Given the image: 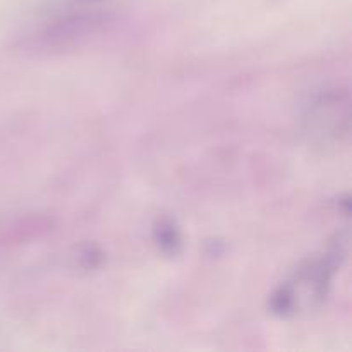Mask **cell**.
Listing matches in <instances>:
<instances>
[{
    "label": "cell",
    "instance_id": "obj_2",
    "mask_svg": "<svg viewBox=\"0 0 352 352\" xmlns=\"http://www.w3.org/2000/svg\"><path fill=\"white\" fill-rule=\"evenodd\" d=\"M311 124L318 136L325 140H339L349 131V98L344 93H330L323 96L311 112Z\"/></svg>",
    "mask_w": 352,
    "mask_h": 352
},
{
    "label": "cell",
    "instance_id": "obj_1",
    "mask_svg": "<svg viewBox=\"0 0 352 352\" xmlns=\"http://www.w3.org/2000/svg\"><path fill=\"white\" fill-rule=\"evenodd\" d=\"M105 19L98 14H72L58 17L30 38V50H36L38 54L64 52L98 33Z\"/></svg>",
    "mask_w": 352,
    "mask_h": 352
},
{
    "label": "cell",
    "instance_id": "obj_3",
    "mask_svg": "<svg viewBox=\"0 0 352 352\" xmlns=\"http://www.w3.org/2000/svg\"><path fill=\"white\" fill-rule=\"evenodd\" d=\"M153 239L157 246L160 248L162 253L174 256L182 248L181 230L177 229L170 219H158L153 227Z\"/></svg>",
    "mask_w": 352,
    "mask_h": 352
},
{
    "label": "cell",
    "instance_id": "obj_4",
    "mask_svg": "<svg viewBox=\"0 0 352 352\" xmlns=\"http://www.w3.org/2000/svg\"><path fill=\"white\" fill-rule=\"evenodd\" d=\"M76 3H81V6H88V3H98V2H105V0H72Z\"/></svg>",
    "mask_w": 352,
    "mask_h": 352
}]
</instances>
